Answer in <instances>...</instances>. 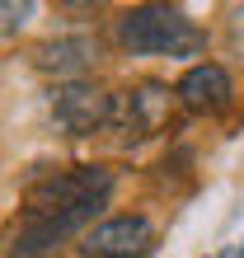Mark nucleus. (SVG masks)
I'll return each instance as SVG.
<instances>
[{
  "mask_svg": "<svg viewBox=\"0 0 244 258\" xmlns=\"http://www.w3.org/2000/svg\"><path fill=\"white\" fill-rule=\"evenodd\" d=\"M99 56V42L94 38H56V42H42V47L33 52V61L42 71H56V75H75L85 71L89 61Z\"/></svg>",
  "mask_w": 244,
  "mask_h": 258,
  "instance_id": "7",
  "label": "nucleus"
},
{
  "mask_svg": "<svg viewBox=\"0 0 244 258\" xmlns=\"http://www.w3.org/2000/svg\"><path fill=\"white\" fill-rule=\"evenodd\" d=\"M52 117L71 136H94L99 127L113 122V94H103L99 85H85V80L61 85L52 94Z\"/></svg>",
  "mask_w": 244,
  "mask_h": 258,
  "instance_id": "5",
  "label": "nucleus"
},
{
  "mask_svg": "<svg viewBox=\"0 0 244 258\" xmlns=\"http://www.w3.org/2000/svg\"><path fill=\"white\" fill-rule=\"evenodd\" d=\"M117 38L132 56H197L207 33L183 10L169 5H136L117 19Z\"/></svg>",
  "mask_w": 244,
  "mask_h": 258,
  "instance_id": "2",
  "label": "nucleus"
},
{
  "mask_svg": "<svg viewBox=\"0 0 244 258\" xmlns=\"http://www.w3.org/2000/svg\"><path fill=\"white\" fill-rule=\"evenodd\" d=\"M155 249V225L146 216H108L80 239L85 258H146Z\"/></svg>",
  "mask_w": 244,
  "mask_h": 258,
  "instance_id": "4",
  "label": "nucleus"
},
{
  "mask_svg": "<svg viewBox=\"0 0 244 258\" xmlns=\"http://www.w3.org/2000/svg\"><path fill=\"white\" fill-rule=\"evenodd\" d=\"M108 197H113V174L99 169V164H80V169L38 178L28 188L24 221L10 244V258H52V249L80 230Z\"/></svg>",
  "mask_w": 244,
  "mask_h": 258,
  "instance_id": "1",
  "label": "nucleus"
},
{
  "mask_svg": "<svg viewBox=\"0 0 244 258\" xmlns=\"http://www.w3.org/2000/svg\"><path fill=\"white\" fill-rule=\"evenodd\" d=\"M28 19H33V0H10V5H0V38L19 33Z\"/></svg>",
  "mask_w": 244,
  "mask_h": 258,
  "instance_id": "8",
  "label": "nucleus"
},
{
  "mask_svg": "<svg viewBox=\"0 0 244 258\" xmlns=\"http://www.w3.org/2000/svg\"><path fill=\"white\" fill-rule=\"evenodd\" d=\"M164 117H169V89L155 80H141V85L113 94V122L108 127H117L127 141H141V136L164 127Z\"/></svg>",
  "mask_w": 244,
  "mask_h": 258,
  "instance_id": "3",
  "label": "nucleus"
},
{
  "mask_svg": "<svg viewBox=\"0 0 244 258\" xmlns=\"http://www.w3.org/2000/svg\"><path fill=\"white\" fill-rule=\"evenodd\" d=\"M174 94L183 99V108H193V113H221V108H230L235 85H230V71H225V66L202 61V66H193L178 80Z\"/></svg>",
  "mask_w": 244,
  "mask_h": 258,
  "instance_id": "6",
  "label": "nucleus"
},
{
  "mask_svg": "<svg viewBox=\"0 0 244 258\" xmlns=\"http://www.w3.org/2000/svg\"><path fill=\"white\" fill-rule=\"evenodd\" d=\"M235 258H244V249H239V253H235Z\"/></svg>",
  "mask_w": 244,
  "mask_h": 258,
  "instance_id": "9",
  "label": "nucleus"
}]
</instances>
